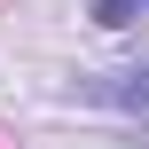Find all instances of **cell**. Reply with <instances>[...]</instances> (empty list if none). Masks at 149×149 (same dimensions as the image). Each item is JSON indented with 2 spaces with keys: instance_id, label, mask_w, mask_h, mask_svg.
<instances>
[{
  "instance_id": "cell-1",
  "label": "cell",
  "mask_w": 149,
  "mask_h": 149,
  "mask_svg": "<svg viewBox=\"0 0 149 149\" xmlns=\"http://www.w3.org/2000/svg\"><path fill=\"white\" fill-rule=\"evenodd\" d=\"M79 102H110V110H149V63H126V71H94V79H71Z\"/></svg>"
},
{
  "instance_id": "cell-2",
  "label": "cell",
  "mask_w": 149,
  "mask_h": 149,
  "mask_svg": "<svg viewBox=\"0 0 149 149\" xmlns=\"http://www.w3.org/2000/svg\"><path fill=\"white\" fill-rule=\"evenodd\" d=\"M86 16H94L102 31H126V24H141V16H149V0H86Z\"/></svg>"
}]
</instances>
